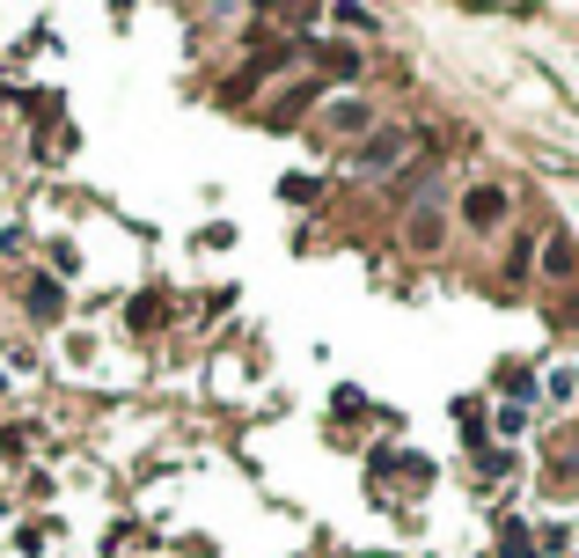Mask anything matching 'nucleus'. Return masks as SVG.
<instances>
[{
    "label": "nucleus",
    "instance_id": "nucleus-1",
    "mask_svg": "<svg viewBox=\"0 0 579 558\" xmlns=\"http://www.w3.org/2000/svg\"><path fill=\"white\" fill-rule=\"evenodd\" d=\"M462 220H470V228H499V220H507V192H499V184H477V192L462 198Z\"/></svg>",
    "mask_w": 579,
    "mask_h": 558
},
{
    "label": "nucleus",
    "instance_id": "nucleus-4",
    "mask_svg": "<svg viewBox=\"0 0 579 558\" xmlns=\"http://www.w3.org/2000/svg\"><path fill=\"white\" fill-rule=\"evenodd\" d=\"M360 162H367V170H389V162H404V133H374Z\"/></svg>",
    "mask_w": 579,
    "mask_h": 558
},
{
    "label": "nucleus",
    "instance_id": "nucleus-2",
    "mask_svg": "<svg viewBox=\"0 0 579 558\" xmlns=\"http://www.w3.org/2000/svg\"><path fill=\"white\" fill-rule=\"evenodd\" d=\"M440 236H448L440 206H418V214H410V228H404V243H410V250H440Z\"/></svg>",
    "mask_w": 579,
    "mask_h": 558
},
{
    "label": "nucleus",
    "instance_id": "nucleus-5",
    "mask_svg": "<svg viewBox=\"0 0 579 558\" xmlns=\"http://www.w3.org/2000/svg\"><path fill=\"white\" fill-rule=\"evenodd\" d=\"M551 272H557V280H572V272H579V250L565 243V236H557V243H551Z\"/></svg>",
    "mask_w": 579,
    "mask_h": 558
},
{
    "label": "nucleus",
    "instance_id": "nucleus-3",
    "mask_svg": "<svg viewBox=\"0 0 579 558\" xmlns=\"http://www.w3.org/2000/svg\"><path fill=\"white\" fill-rule=\"evenodd\" d=\"M59 309H67V287L37 272V280H30V316H37V323H51V316H59Z\"/></svg>",
    "mask_w": 579,
    "mask_h": 558
}]
</instances>
